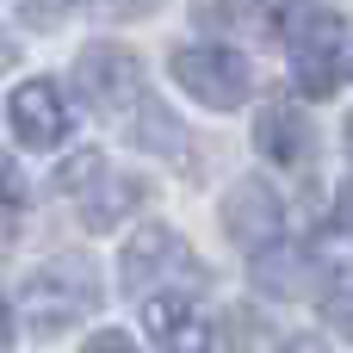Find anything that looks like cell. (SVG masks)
<instances>
[{
    "instance_id": "6da1fadb",
    "label": "cell",
    "mask_w": 353,
    "mask_h": 353,
    "mask_svg": "<svg viewBox=\"0 0 353 353\" xmlns=\"http://www.w3.org/2000/svg\"><path fill=\"white\" fill-rule=\"evenodd\" d=\"M19 310H25V323H31V335H62V329H74L81 316H93L99 310V279H93V267L87 261H74V254H56V261H43L31 279H25V292H19Z\"/></svg>"
},
{
    "instance_id": "8992f818",
    "label": "cell",
    "mask_w": 353,
    "mask_h": 353,
    "mask_svg": "<svg viewBox=\"0 0 353 353\" xmlns=\"http://www.w3.org/2000/svg\"><path fill=\"white\" fill-rule=\"evenodd\" d=\"M74 87L93 112H124L143 93V62L124 43H87L81 62H74Z\"/></svg>"
},
{
    "instance_id": "d6986e66",
    "label": "cell",
    "mask_w": 353,
    "mask_h": 353,
    "mask_svg": "<svg viewBox=\"0 0 353 353\" xmlns=\"http://www.w3.org/2000/svg\"><path fill=\"white\" fill-rule=\"evenodd\" d=\"M341 217H347V230H353V186L341 192Z\"/></svg>"
},
{
    "instance_id": "e0dca14e",
    "label": "cell",
    "mask_w": 353,
    "mask_h": 353,
    "mask_svg": "<svg viewBox=\"0 0 353 353\" xmlns=\"http://www.w3.org/2000/svg\"><path fill=\"white\" fill-rule=\"evenodd\" d=\"M12 62H19V43H12V37L0 31V68H12Z\"/></svg>"
},
{
    "instance_id": "3957f363",
    "label": "cell",
    "mask_w": 353,
    "mask_h": 353,
    "mask_svg": "<svg viewBox=\"0 0 353 353\" xmlns=\"http://www.w3.org/2000/svg\"><path fill=\"white\" fill-rule=\"evenodd\" d=\"M56 186L74 199V211H81V223H87V230H112V223H118V217H130V211H137V199H143V186H137V180H124L118 168H105V155H74V161H62Z\"/></svg>"
},
{
    "instance_id": "9a60e30c",
    "label": "cell",
    "mask_w": 353,
    "mask_h": 353,
    "mask_svg": "<svg viewBox=\"0 0 353 353\" xmlns=\"http://www.w3.org/2000/svg\"><path fill=\"white\" fill-rule=\"evenodd\" d=\"M105 6H112V12H124V19H143V12H155L161 0H105Z\"/></svg>"
},
{
    "instance_id": "5bb4252c",
    "label": "cell",
    "mask_w": 353,
    "mask_h": 353,
    "mask_svg": "<svg viewBox=\"0 0 353 353\" xmlns=\"http://www.w3.org/2000/svg\"><path fill=\"white\" fill-rule=\"evenodd\" d=\"M19 199H25V186H19V174H12V161L0 155V211H12Z\"/></svg>"
},
{
    "instance_id": "277c9868",
    "label": "cell",
    "mask_w": 353,
    "mask_h": 353,
    "mask_svg": "<svg viewBox=\"0 0 353 353\" xmlns=\"http://www.w3.org/2000/svg\"><path fill=\"white\" fill-rule=\"evenodd\" d=\"M199 279H205V273H199L192 248H186L168 223H143V230L130 236V248H124V285H130V292L155 298L161 285H199Z\"/></svg>"
},
{
    "instance_id": "7a4b0ae2",
    "label": "cell",
    "mask_w": 353,
    "mask_h": 353,
    "mask_svg": "<svg viewBox=\"0 0 353 353\" xmlns=\"http://www.w3.org/2000/svg\"><path fill=\"white\" fill-rule=\"evenodd\" d=\"M174 81H180L186 99L217 105V112H230V105H242L254 93V74H248V62L230 43H186V50H174Z\"/></svg>"
},
{
    "instance_id": "ba28073f",
    "label": "cell",
    "mask_w": 353,
    "mask_h": 353,
    "mask_svg": "<svg viewBox=\"0 0 353 353\" xmlns=\"http://www.w3.org/2000/svg\"><path fill=\"white\" fill-rule=\"evenodd\" d=\"M143 329H149L155 353H211V347H217L211 323H205L180 292H155V298H143Z\"/></svg>"
},
{
    "instance_id": "ac0fdd59",
    "label": "cell",
    "mask_w": 353,
    "mask_h": 353,
    "mask_svg": "<svg viewBox=\"0 0 353 353\" xmlns=\"http://www.w3.org/2000/svg\"><path fill=\"white\" fill-rule=\"evenodd\" d=\"M12 347V323H6V304H0V353Z\"/></svg>"
},
{
    "instance_id": "8fae6325",
    "label": "cell",
    "mask_w": 353,
    "mask_h": 353,
    "mask_svg": "<svg viewBox=\"0 0 353 353\" xmlns=\"http://www.w3.org/2000/svg\"><path fill=\"white\" fill-rule=\"evenodd\" d=\"M254 285L267 298H304L316 285V261L298 242H267V248H254Z\"/></svg>"
},
{
    "instance_id": "5b68a950",
    "label": "cell",
    "mask_w": 353,
    "mask_h": 353,
    "mask_svg": "<svg viewBox=\"0 0 353 353\" xmlns=\"http://www.w3.org/2000/svg\"><path fill=\"white\" fill-rule=\"evenodd\" d=\"M279 31L292 37L298 87H304L310 99L335 93V81H341V19L323 12V6H310V19H292V25H279Z\"/></svg>"
},
{
    "instance_id": "4fadbf2b",
    "label": "cell",
    "mask_w": 353,
    "mask_h": 353,
    "mask_svg": "<svg viewBox=\"0 0 353 353\" xmlns=\"http://www.w3.org/2000/svg\"><path fill=\"white\" fill-rule=\"evenodd\" d=\"M81 353H137L130 347V335H118V329H99V335H87V347Z\"/></svg>"
},
{
    "instance_id": "9c48e42d",
    "label": "cell",
    "mask_w": 353,
    "mask_h": 353,
    "mask_svg": "<svg viewBox=\"0 0 353 353\" xmlns=\"http://www.w3.org/2000/svg\"><path fill=\"white\" fill-rule=\"evenodd\" d=\"M279 223H285V211H279V199H273L261 180H242V186L223 199V230H230L242 248H267V242L279 236Z\"/></svg>"
},
{
    "instance_id": "7c38bea8",
    "label": "cell",
    "mask_w": 353,
    "mask_h": 353,
    "mask_svg": "<svg viewBox=\"0 0 353 353\" xmlns=\"http://www.w3.org/2000/svg\"><path fill=\"white\" fill-rule=\"evenodd\" d=\"M323 310H329V323H335L341 335H353V267L335 279V292H329V304H323Z\"/></svg>"
},
{
    "instance_id": "2e32d148",
    "label": "cell",
    "mask_w": 353,
    "mask_h": 353,
    "mask_svg": "<svg viewBox=\"0 0 353 353\" xmlns=\"http://www.w3.org/2000/svg\"><path fill=\"white\" fill-rule=\"evenodd\" d=\"M279 353H329V347H323L316 335H298V341H285V347H279Z\"/></svg>"
},
{
    "instance_id": "30bf717a",
    "label": "cell",
    "mask_w": 353,
    "mask_h": 353,
    "mask_svg": "<svg viewBox=\"0 0 353 353\" xmlns=\"http://www.w3.org/2000/svg\"><path fill=\"white\" fill-rule=\"evenodd\" d=\"M254 143H261V155H267L273 168H304V161H310V149H316L310 118H304V112H292V105H267V112L254 118Z\"/></svg>"
},
{
    "instance_id": "ffe728a7",
    "label": "cell",
    "mask_w": 353,
    "mask_h": 353,
    "mask_svg": "<svg viewBox=\"0 0 353 353\" xmlns=\"http://www.w3.org/2000/svg\"><path fill=\"white\" fill-rule=\"evenodd\" d=\"M347 149H353V124H347Z\"/></svg>"
},
{
    "instance_id": "52a82bcc",
    "label": "cell",
    "mask_w": 353,
    "mask_h": 353,
    "mask_svg": "<svg viewBox=\"0 0 353 353\" xmlns=\"http://www.w3.org/2000/svg\"><path fill=\"white\" fill-rule=\"evenodd\" d=\"M6 118H12V137L25 149H56L68 137V105H62L56 81H19L6 99Z\"/></svg>"
}]
</instances>
